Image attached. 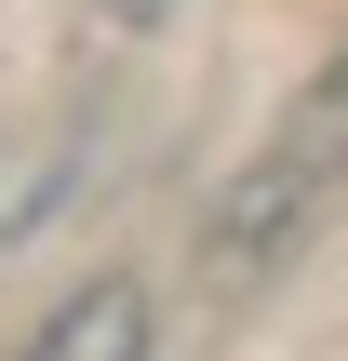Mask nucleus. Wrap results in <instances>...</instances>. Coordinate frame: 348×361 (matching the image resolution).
Listing matches in <instances>:
<instances>
[{
	"instance_id": "3",
	"label": "nucleus",
	"mask_w": 348,
	"mask_h": 361,
	"mask_svg": "<svg viewBox=\"0 0 348 361\" xmlns=\"http://www.w3.org/2000/svg\"><path fill=\"white\" fill-rule=\"evenodd\" d=\"M94 13H107V27H161L174 0H94Z\"/></svg>"
},
{
	"instance_id": "2",
	"label": "nucleus",
	"mask_w": 348,
	"mask_h": 361,
	"mask_svg": "<svg viewBox=\"0 0 348 361\" xmlns=\"http://www.w3.org/2000/svg\"><path fill=\"white\" fill-rule=\"evenodd\" d=\"M148 348H161V335H148V281L107 268V281H80V295H67L13 361H148Z\"/></svg>"
},
{
	"instance_id": "1",
	"label": "nucleus",
	"mask_w": 348,
	"mask_h": 361,
	"mask_svg": "<svg viewBox=\"0 0 348 361\" xmlns=\"http://www.w3.org/2000/svg\"><path fill=\"white\" fill-rule=\"evenodd\" d=\"M335 188H348V54L295 80V107H282V121L255 134V161L215 188V214H201V268H215V281H268V268L335 214Z\"/></svg>"
}]
</instances>
